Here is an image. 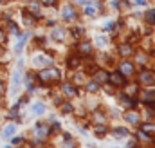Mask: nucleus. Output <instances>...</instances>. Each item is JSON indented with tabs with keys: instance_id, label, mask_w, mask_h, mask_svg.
Segmentation results:
<instances>
[{
	"instance_id": "nucleus-1",
	"label": "nucleus",
	"mask_w": 155,
	"mask_h": 148,
	"mask_svg": "<svg viewBox=\"0 0 155 148\" xmlns=\"http://www.w3.org/2000/svg\"><path fill=\"white\" fill-rule=\"evenodd\" d=\"M58 71L56 69H47L43 72H40V80L42 81H51V80H58Z\"/></svg>"
},
{
	"instance_id": "nucleus-2",
	"label": "nucleus",
	"mask_w": 155,
	"mask_h": 148,
	"mask_svg": "<svg viewBox=\"0 0 155 148\" xmlns=\"http://www.w3.org/2000/svg\"><path fill=\"white\" fill-rule=\"evenodd\" d=\"M20 72H22V61H20L18 69L14 71V74H13V81H11V94H14V92L18 90V85H20Z\"/></svg>"
},
{
	"instance_id": "nucleus-3",
	"label": "nucleus",
	"mask_w": 155,
	"mask_h": 148,
	"mask_svg": "<svg viewBox=\"0 0 155 148\" xmlns=\"http://www.w3.org/2000/svg\"><path fill=\"white\" fill-rule=\"evenodd\" d=\"M110 80H112V83H114V85L125 87V76H123L121 72H114V74H110Z\"/></svg>"
},
{
	"instance_id": "nucleus-4",
	"label": "nucleus",
	"mask_w": 155,
	"mask_h": 148,
	"mask_svg": "<svg viewBox=\"0 0 155 148\" xmlns=\"http://www.w3.org/2000/svg\"><path fill=\"white\" fill-rule=\"evenodd\" d=\"M119 71H121V74H123V76H128V74H132V72H134V65H132V63H128V61H125V63H121V69H119Z\"/></svg>"
},
{
	"instance_id": "nucleus-5",
	"label": "nucleus",
	"mask_w": 155,
	"mask_h": 148,
	"mask_svg": "<svg viewBox=\"0 0 155 148\" xmlns=\"http://www.w3.org/2000/svg\"><path fill=\"white\" fill-rule=\"evenodd\" d=\"M63 18H65V20H74V18H76V14H74V9H72L70 5H67V7L63 9Z\"/></svg>"
},
{
	"instance_id": "nucleus-6",
	"label": "nucleus",
	"mask_w": 155,
	"mask_h": 148,
	"mask_svg": "<svg viewBox=\"0 0 155 148\" xmlns=\"http://www.w3.org/2000/svg\"><path fill=\"white\" fill-rule=\"evenodd\" d=\"M29 38V34H23L22 38H20V42L16 43V47H14V51H16V54H20L22 51H23V45H25V40Z\"/></svg>"
},
{
	"instance_id": "nucleus-7",
	"label": "nucleus",
	"mask_w": 155,
	"mask_h": 148,
	"mask_svg": "<svg viewBox=\"0 0 155 148\" xmlns=\"http://www.w3.org/2000/svg\"><path fill=\"white\" fill-rule=\"evenodd\" d=\"M63 90H65V94H67V96H76V94H78V90H76L72 85H69V83H65V85H63Z\"/></svg>"
},
{
	"instance_id": "nucleus-8",
	"label": "nucleus",
	"mask_w": 155,
	"mask_h": 148,
	"mask_svg": "<svg viewBox=\"0 0 155 148\" xmlns=\"http://www.w3.org/2000/svg\"><path fill=\"white\" fill-rule=\"evenodd\" d=\"M141 80H143V81H146V83H152L155 78L148 72V71H143V72H141Z\"/></svg>"
},
{
	"instance_id": "nucleus-9",
	"label": "nucleus",
	"mask_w": 155,
	"mask_h": 148,
	"mask_svg": "<svg viewBox=\"0 0 155 148\" xmlns=\"http://www.w3.org/2000/svg\"><path fill=\"white\" fill-rule=\"evenodd\" d=\"M85 13H87L88 16H94V14H96V4H90V2H88V4H87Z\"/></svg>"
},
{
	"instance_id": "nucleus-10",
	"label": "nucleus",
	"mask_w": 155,
	"mask_h": 148,
	"mask_svg": "<svg viewBox=\"0 0 155 148\" xmlns=\"http://www.w3.org/2000/svg\"><path fill=\"white\" fill-rule=\"evenodd\" d=\"M33 112H34L36 116H40V114H43V112H45V107H43L42 103H36V105L33 107Z\"/></svg>"
},
{
	"instance_id": "nucleus-11",
	"label": "nucleus",
	"mask_w": 155,
	"mask_h": 148,
	"mask_svg": "<svg viewBox=\"0 0 155 148\" xmlns=\"http://www.w3.org/2000/svg\"><path fill=\"white\" fill-rule=\"evenodd\" d=\"M14 130H16V128H14L13 125H9V127H5V128H4L2 136H4V137H9V136H13V134H14Z\"/></svg>"
},
{
	"instance_id": "nucleus-12",
	"label": "nucleus",
	"mask_w": 155,
	"mask_h": 148,
	"mask_svg": "<svg viewBox=\"0 0 155 148\" xmlns=\"http://www.w3.org/2000/svg\"><path fill=\"white\" fill-rule=\"evenodd\" d=\"M141 128H143V132H146V134H155V125H148V123H144Z\"/></svg>"
},
{
	"instance_id": "nucleus-13",
	"label": "nucleus",
	"mask_w": 155,
	"mask_h": 148,
	"mask_svg": "<svg viewBox=\"0 0 155 148\" xmlns=\"http://www.w3.org/2000/svg\"><path fill=\"white\" fill-rule=\"evenodd\" d=\"M79 51H81L83 54H90V51H92V47H90L88 43H79Z\"/></svg>"
},
{
	"instance_id": "nucleus-14",
	"label": "nucleus",
	"mask_w": 155,
	"mask_h": 148,
	"mask_svg": "<svg viewBox=\"0 0 155 148\" xmlns=\"http://www.w3.org/2000/svg\"><path fill=\"white\" fill-rule=\"evenodd\" d=\"M36 134L43 137V136H47V134H49V130H47V128H45L43 125H38V127H36Z\"/></svg>"
},
{
	"instance_id": "nucleus-15",
	"label": "nucleus",
	"mask_w": 155,
	"mask_h": 148,
	"mask_svg": "<svg viewBox=\"0 0 155 148\" xmlns=\"http://www.w3.org/2000/svg\"><path fill=\"white\" fill-rule=\"evenodd\" d=\"M29 11H31V14H34V13L40 14V4H36V2L31 4V5H29Z\"/></svg>"
},
{
	"instance_id": "nucleus-16",
	"label": "nucleus",
	"mask_w": 155,
	"mask_h": 148,
	"mask_svg": "<svg viewBox=\"0 0 155 148\" xmlns=\"http://www.w3.org/2000/svg\"><path fill=\"white\" fill-rule=\"evenodd\" d=\"M33 63H34V65H43V63H47V58H43V56H34Z\"/></svg>"
},
{
	"instance_id": "nucleus-17",
	"label": "nucleus",
	"mask_w": 155,
	"mask_h": 148,
	"mask_svg": "<svg viewBox=\"0 0 155 148\" xmlns=\"http://www.w3.org/2000/svg\"><path fill=\"white\" fill-rule=\"evenodd\" d=\"M146 22H148V24H155V9L148 11V14H146Z\"/></svg>"
},
{
	"instance_id": "nucleus-18",
	"label": "nucleus",
	"mask_w": 155,
	"mask_h": 148,
	"mask_svg": "<svg viewBox=\"0 0 155 148\" xmlns=\"http://www.w3.org/2000/svg\"><path fill=\"white\" fill-rule=\"evenodd\" d=\"M96 43H98V47H105L107 45V38L105 36H98L96 38Z\"/></svg>"
},
{
	"instance_id": "nucleus-19",
	"label": "nucleus",
	"mask_w": 155,
	"mask_h": 148,
	"mask_svg": "<svg viewBox=\"0 0 155 148\" xmlns=\"http://www.w3.org/2000/svg\"><path fill=\"white\" fill-rule=\"evenodd\" d=\"M119 52L121 54H130L132 52V47L130 45H123V47H119Z\"/></svg>"
},
{
	"instance_id": "nucleus-20",
	"label": "nucleus",
	"mask_w": 155,
	"mask_h": 148,
	"mask_svg": "<svg viewBox=\"0 0 155 148\" xmlns=\"http://www.w3.org/2000/svg\"><path fill=\"white\" fill-rule=\"evenodd\" d=\"M90 92H96V90H99V85L96 83V81H92V83H88V87H87Z\"/></svg>"
},
{
	"instance_id": "nucleus-21",
	"label": "nucleus",
	"mask_w": 155,
	"mask_h": 148,
	"mask_svg": "<svg viewBox=\"0 0 155 148\" xmlns=\"http://www.w3.org/2000/svg\"><path fill=\"white\" fill-rule=\"evenodd\" d=\"M52 36L58 38V40H61V38H63V31H61V29H56V31L52 33Z\"/></svg>"
},
{
	"instance_id": "nucleus-22",
	"label": "nucleus",
	"mask_w": 155,
	"mask_h": 148,
	"mask_svg": "<svg viewBox=\"0 0 155 148\" xmlns=\"http://www.w3.org/2000/svg\"><path fill=\"white\" fill-rule=\"evenodd\" d=\"M96 78L103 81V80H107V78H108V74H107V72H98V74H96Z\"/></svg>"
},
{
	"instance_id": "nucleus-23",
	"label": "nucleus",
	"mask_w": 155,
	"mask_h": 148,
	"mask_svg": "<svg viewBox=\"0 0 155 148\" xmlns=\"http://www.w3.org/2000/svg\"><path fill=\"white\" fill-rule=\"evenodd\" d=\"M105 132H107L105 127H96V134H98V136H105Z\"/></svg>"
},
{
	"instance_id": "nucleus-24",
	"label": "nucleus",
	"mask_w": 155,
	"mask_h": 148,
	"mask_svg": "<svg viewBox=\"0 0 155 148\" xmlns=\"http://www.w3.org/2000/svg\"><path fill=\"white\" fill-rule=\"evenodd\" d=\"M114 134H116V136H126L128 132H126L125 128H117V130H114Z\"/></svg>"
},
{
	"instance_id": "nucleus-25",
	"label": "nucleus",
	"mask_w": 155,
	"mask_h": 148,
	"mask_svg": "<svg viewBox=\"0 0 155 148\" xmlns=\"http://www.w3.org/2000/svg\"><path fill=\"white\" fill-rule=\"evenodd\" d=\"M23 20H25V24H27V25H31V24H33V18H31L27 13H23Z\"/></svg>"
},
{
	"instance_id": "nucleus-26",
	"label": "nucleus",
	"mask_w": 155,
	"mask_h": 148,
	"mask_svg": "<svg viewBox=\"0 0 155 148\" xmlns=\"http://www.w3.org/2000/svg\"><path fill=\"white\" fill-rule=\"evenodd\" d=\"M105 31H112L114 29V22H108V24H105V27H103Z\"/></svg>"
},
{
	"instance_id": "nucleus-27",
	"label": "nucleus",
	"mask_w": 155,
	"mask_h": 148,
	"mask_svg": "<svg viewBox=\"0 0 155 148\" xmlns=\"http://www.w3.org/2000/svg\"><path fill=\"white\" fill-rule=\"evenodd\" d=\"M126 118H128V121H130V123H137V114H135V116H134V114H130V116H126Z\"/></svg>"
},
{
	"instance_id": "nucleus-28",
	"label": "nucleus",
	"mask_w": 155,
	"mask_h": 148,
	"mask_svg": "<svg viewBox=\"0 0 155 148\" xmlns=\"http://www.w3.org/2000/svg\"><path fill=\"white\" fill-rule=\"evenodd\" d=\"M61 109H63V112H72V107H70L69 103H65V105H63Z\"/></svg>"
},
{
	"instance_id": "nucleus-29",
	"label": "nucleus",
	"mask_w": 155,
	"mask_h": 148,
	"mask_svg": "<svg viewBox=\"0 0 155 148\" xmlns=\"http://www.w3.org/2000/svg\"><path fill=\"white\" fill-rule=\"evenodd\" d=\"M11 143H13V145H22V143H23V139H22V137H14Z\"/></svg>"
},
{
	"instance_id": "nucleus-30",
	"label": "nucleus",
	"mask_w": 155,
	"mask_h": 148,
	"mask_svg": "<svg viewBox=\"0 0 155 148\" xmlns=\"http://www.w3.org/2000/svg\"><path fill=\"white\" fill-rule=\"evenodd\" d=\"M72 33H74V36H81L83 34V29H74Z\"/></svg>"
},
{
	"instance_id": "nucleus-31",
	"label": "nucleus",
	"mask_w": 155,
	"mask_h": 148,
	"mask_svg": "<svg viewBox=\"0 0 155 148\" xmlns=\"http://www.w3.org/2000/svg\"><path fill=\"white\" fill-rule=\"evenodd\" d=\"M9 118H11V119H16V118H18V116H16V110H11V114H9Z\"/></svg>"
},
{
	"instance_id": "nucleus-32",
	"label": "nucleus",
	"mask_w": 155,
	"mask_h": 148,
	"mask_svg": "<svg viewBox=\"0 0 155 148\" xmlns=\"http://www.w3.org/2000/svg\"><path fill=\"white\" fill-rule=\"evenodd\" d=\"M45 4H47V5H54V4H56V0H45Z\"/></svg>"
},
{
	"instance_id": "nucleus-33",
	"label": "nucleus",
	"mask_w": 155,
	"mask_h": 148,
	"mask_svg": "<svg viewBox=\"0 0 155 148\" xmlns=\"http://www.w3.org/2000/svg\"><path fill=\"white\" fill-rule=\"evenodd\" d=\"M135 2H137L139 5H144V4H146V0H135Z\"/></svg>"
},
{
	"instance_id": "nucleus-34",
	"label": "nucleus",
	"mask_w": 155,
	"mask_h": 148,
	"mask_svg": "<svg viewBox=\"0 0 155 148\" xmlns=\"http://www.w3.org/2000/svg\"><path fill=\"white\" fill-rule=\"evenodd\" d=\"M0 42H4V34H2V31H0Z\"/></svg>"
}]
</instances>
